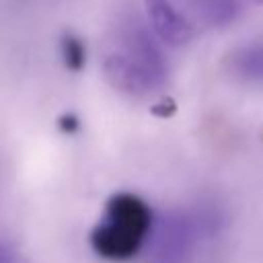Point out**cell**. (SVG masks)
Masks as SVG:
<instances>
[{"mask_svg":"<svg viewBox=\"0 0 263 263\" xmlns=\"http://www.w3.org/2000/svg\"><path fill=\"white\" fill-rule=\"evenodd\" d=\"M101 64L105 80L129 97L156 92L168 76L166 60L154 35L134 14L123 16L115 25Z\"/></svg>","mask_w":263,"mask_h":263,"instance_id":"obj_1","label":"cell"},{"mask_svg":"<svg viewBox=\"0 0 263 263\" xmlns=\"http://www.w3.org/2000/svg\"><path fill=\"white\" fill-rule=\"evenodd\" d=\"M152 222V212L142 197L123 191L115 193L107 199L90 232V245L105 259L125 261L144 247Z\"/></svg>","mask_w":263,"mask_h":263,"instance_id":"obj_2","label":"cell"},{"mask_svg":"<svg viewBox=\"0 0 263 263\" xmlns=\"http://www.w3.org/2000/svg\"><path fill=\"white\" fill-rule=\"evenodd\" d=\"M197 236L195 222L185 212H164L148 234V263H185Z\"/></svg>","mask_w":263,"mask_h":263,"instance_id":"obj_3","label":"cell"},{"mask_svg":"<svg viewBox=\"0 0 263 263\" xmlns=\"http://www.w3.org/2000/svg\"><path fill=\"white\" fill-rule=\"evenodd\" d=\"M156 37L168 45H185L193 37V23L183 0H144Z\"/></svg>","mask_w":263,"mask_h":263,"instance_id":"obj_4","label":"cell"},{"mask_svg":"<svg viewBox=\"0 0 263 263\" xmlns=\"http://www.w3.org/2000/svg\"><path fill=\"white\" fill-rule=\"evenodd\" d=\"M230 72L247 82L263 84V43H249L232 51L228 60Z\"/></svg>","mask_w":263,"mask_h":263,"instance_id":"obj_5","label":"cell"},{"mask_svg":"<svg viewBox=\"0 0 263 263\" xmlns=\"http://www.w3.org/2000/svg\"><path fill=\"white\" fill-rule=\"evenodd\" d=\"M191 6L212 27H226L240 12V0H191Z\"/></svg>","mask_w":263,"mask_h":263,"instance_id":"obj_6","label":"cell"},{"mask_svg":"<svg viewBox=\"0 0 263 263\" xmlns=\"http://www.w3.org/2000/svg\"><path fill=\"white\" fill-rule=\"evenodd\" d=\"M60 51H62V60H64L66 68H70L72 72H78L84 68L86 49H84V43L76 35L64 33L60 39Z\"/></svg>","mask_w":263,"mask_h":263,"instance_id":"obj_7","label":"cell"},{"mask_svg":"<svg viewBox=\"0 0 263 263\" xmlns=\"http://www.w3.org/2000/svg\"><path fill=\"white\" fill-rule=\"evenodd\" d=\"M0 263H29V261L8 238H2V242H0Z\"/></svg>","mask_w":263,"mask_h":263,"instance_id":"obj_8","label":"cell"},{"mask_svg":"<svg viewBox=\"0 0 263 263\" xmlns=\"http://www.w3.org/2000/svg\"><path fill=\"white\" fill-rule=\"evenodd\" d=\"M253 2H255V4H263V0H253Z\"/></svg>","mask_w":263,"mask_h":263,"instance_id":"obj_9","label":"cell"}]
</instances>
